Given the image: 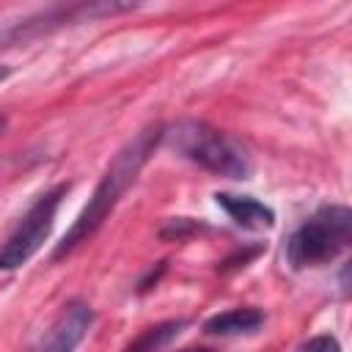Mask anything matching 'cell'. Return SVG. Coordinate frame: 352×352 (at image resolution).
Returning a JSON list of instances; mask_svg holds the SVG:
<instances>
[{"label": "cell", "instance_id": "30bf717a", "mask_svg": "<svg viewBox=\"0 0 352 352\" xmlns=\"http://www.w3.org/2000/svg\"><path fill=\"white\" fill-rule=\"evenodd\" d=\"M195 228H198V226L190 223L187 217H176V220H170L160 234H162V239H176V242H179V239H184L187 234H192Z\"/></svg>", "mask_w": 352, "mask_h": 352}, {"label": "cell", "instance_id": "7c38bea8", "mask_svg": "<svg viewBox=\"0 0 352 352\" xmlns=\"http://www.w3.org/2000/svg\"><path fill=\"white\" fill-rule=\"evenodd\" d=\"M8 74H11V69H8V66H3V63H0V82H3V80H6V77H8Z\"/></svg>", "mask_w": 352, "mask_h": 352}, {"label": "cell", "instance_id": "6da1fadb", "mask_svg": "<svg viewBox=\"0 0 352 352\" xmlns=\"http://www.w3.org/2000/svg\"><path fill=\"white\" fill-rule=\"evenodd\" d=\"M162 135H165L162 124L143 126L132 140H126V143L116 151L113 162H110L107 170L102 173V179H99L94 195H91L88 204H85V209L80 212V217L74 220V226L66 231V236L55 245V250H52V258H55V261L63 258V256H69L77 245L88 242V239L102 228V223L107 220V214L116 209L118 198L126 192V187L138 179V173L143 170V165H146L148 157L154 154V148H157V143L162 140Z\"/></svg>", "mask_w": 352, "mask_h": 352}, {"label": "cell", "instance_id": "3957f363", "mask_svg": "<svg viewBox=\"0 0 352 352\" xmlns=\"http://www.w3.org/2000/svg\"><path fill=\"white\" fill-rule=\"evenodd\" d=\"M352 236V212L341 204L322 206L311 220H305L289 239V261L300 267H316L346 250Z\"/></svg>", "mask_w": 352, "mask_h": 352}, {"label": "cell", "instance_id": "5bb4252c", "mask_svg": "<svg viewBox=\"0 0 352 352\" xmlns=\"http://www.w3.org/2000/svg\"><path fill=\"white\" fill-rule=\"evenodd\" d=\"M3 129H6V118H0V135H3Z\"/></svg>", "mask_w": 352, "mask_h": 352}, {"label": "cell", "instance_id": "277c9868", "mask_svg": "<svg viewBox=\"0 0 352 352\" xmlns=\"http://www.w3.org/2000/svg\"><path fill=\"white\" fill-rule=\"evenodd\" d=\"M66 190H69V184H55L25 212V217L19 220L14 234L0 245V270H16V267L28 264L30 256L44 245V239L52 231L55 212H58Z\"/></svg>", "mask_w": 352, "mask_h": 352}, {"label": "cell", "instance_id": "9c48e42d", "mask_svg": "<svg viewBox=\"0 0 352 352\" xmlns=\"http://www.w3.org/2000/svg\"><path fill=\"white\" fill-rule=\"evenodd\" d=\"M184 327V319H170V322H160L148 330H143L124 352H157L160 346H165L168 341H173L179 336V330Z\"/></svg>", "mask_w": 352, "mask_h": 352}, {"label": "cell", "instance_id": "52a82bcc", "mask_svg": "<svg viewBox=\"0 0 352 352\" xmlns=\"http://www.w3.org/2000/svg\"><path fill=\"white\" fill-rule=\"evenodd\" d=\"M217 206L242 228L250 231H261V228H272L275 226V212L270 206H264L261 201H256L253 195H231V192H214Z\"/></svg>", "mask_w": 352, "mask_h": 352}, {"label": "cell", "instance_id": "8992f818", "mask_svg": "<svg viewBox=\"0 0 352 352\" xmlns=\"http://www.w3.org/2000/svg\"><path fill=\"white\" fill-rule=\"evenodd\" d=\"M94 324V308L82 300H72L38 338L30 352H74Z\"/></svg>", "mask_w": 352, "mask_h": 352}, {"label": "cell", "instance_id": "5b68a950", "mask_svg": "<svg viewBox=\"0 0 352 352\" xmlns=\"http://www.w3.org/2000/svg\"><path fill=\"white\" fill-rule=\"evenodd\" d=\"M132 6H116V3H77V6H58V8H50L44 14H36V16H28L22 19L19 25L8 28L0 41L6 44H19V41H28V38H38L41 33H50L52 28H60V25H72V22H80V19H94V16H102V14H116V11H129Z\"/></svg>", "mask_w": 352, "mask_h": 352}, {"label": "cell", "instance_id": "8fae6325", "mask_svg": "<svg viewBox=\"0 0 352 352\" xmlns=\"http://www.w3.org/2000/svg\"><path fill=\"white\" fill-rule=\"evenodd\" d=\"M300 352H341V344H338V338L336 336H314Z\"/></svg>", "mask_w": 352, "mask_h": 352}, {"label": "cell", "instance_id": "ba28073f", "mask_svg": "<svg viewBox=\"0 0 352 352\" xmlns=\"http://www.w3.org/2000/svg\"><path fill=\"white\" fill-rule=\"evenodd\" d=\"M264 324V311L258 308H231L226 314H217L206 319L204 330L212 336H239V333H253Z\"/></svg>", "mask_w": 352, "mask_h": 352}, {"label": "cell", "instance_id": "7a4b0ae2", "mask_svg": "<svg viewBox=\"0 0 352 352\" xmlns=\"http://www.w3.org/2000/svg\"><path fill=\"white\" fill-rule=\"evenodd\" d=\"M165 135L184 160L195 162L209 173L226 176V179H248L253 170L250 154L245 151V146L234 140L228 132L206 121L184 118L176 126H170Z\"/></svg>", "mask_w": 352, "mask_h": 352}, {"label": "cell", "instance_id": "4fadbf2b", "mask_svg": "<svg viewBox=\"0 0 352 352\" xmlns=\"http://www.w3.org/2000/svg\"><path fill=\"white\" fill-rule=\"evenodd\" d=\"M182 352H212V349H182Z\"/></svg>", "mask_w": 352, "mask_h": 352}]
</instances>
